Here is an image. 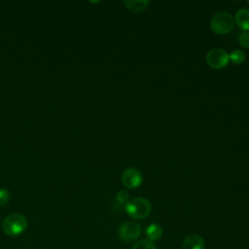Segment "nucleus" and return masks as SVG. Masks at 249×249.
Returning <instances> with one entry per match:
<instances>
[{
  "mask_svg": "<svg viewBox=\"0 0 249 249\" xmlns=\"http://www.w3.org/2000/svg\"><path fill=\"white\" fill-rule=\"evenodd\" d=\"M125 211L129 217L141 220L148 217L152 211L151 202L144 197H136L125 204Z\"/></svg>",
  "mask_w": 249,
  "mask_h": 249,
  "instance_id": "obj_1",
  "label": "nucleus"
},
{
  "mask_svg": "<svg viewBox=\"0 0 249 249\" xmlns=\"http://www.w3.org/2000/svg\"><path fill=\"white\" fill-rule=\"evenodd\" d=\"M234 26V19L231 14L226 12H219L215 14L210 19L211 30L219 35L230 33Z\"/></svg>",
  "mask_w": 249,
  "mask_h": 249,
  "instance_id": "obj_2",
  "label": "nucleus"
},
{
  "mask_svg": "<svg viewBox=\"0 0 249 249\" xmlns=\"http://www.w3.org/2000/svg\"><path fill=\"white\" fill-rule=\"evenodd\" d=\"M27 227V220L18 213L8 215L3 221V231L10 236H17L23 232Z\"/></svg>",
  "mask_w": 249,
  "mask_h": 249,
  "instance_id": "obj_3",
  "label": "nucleus"
},
{
  "mask_svg": "<svg viewBox=\"0 0 249 249\" xmlns=\"http://www.w3.org/2000/svg\"><path fill=\"white\" fill-rule=\"evenodd\" d=\"M207 64L214 69H222L228 65L230 60L229 53L220 48L211 49L206 54Z\"/></svg>",
  "mask_w": 249,
  "mask_h": 249,
  "instance_id": "obj_4",
  "label": "nucleus"
},
{
  "mask_svg": "<svg viewBox=\"0 0 249 249\" xmlns=\"http://www.w3.org/2000/svg\"><path fill=\"white\" fill-rule=\"evenodd\" d=\"M141 234V227L134 221H126L123 223L119 229V236L124 242H131L136 240Z\"/></svg>",
  "mask_w": 249,
  "mask_h": 249,
  "instance_id": "obj_5",
  "label": "nucleus"
},
{
  "mask_svg": "<svg viewBox=\"0 0 249 249\" xmlns=\"http://www.w3.org/2000/svg\"><path fill=\"white\" fill-rule=\"evenodd\" d=\"M121 181L123 185L127 189H135L142 183V174L139 169L129 167L124 170Z\"/></svg>",
  "mask_w": 249,
  "mask_h": 249,
  "instance_id": "obj_6",
  "label": "nucleus"
},
{
  "mask_svg": "<svg viewBox=\"0 0 249 249\" xmlns=\"http://www.w3.org/2000/svg\"><path fill=\"white\" fill-rule=\"evenodd\" d=\"M234 22L244 32L249 31V10L241 8L235 12Z\"/></svg>",
  "mask_w": 249,
  "mask_h": 249,
  "instance_id": "obj_7",
  "label": "nucleus"
},
{
  "mask_svg": "<svg viewBox=\"0 0 249 249\" xmlns=\"http://www.w3.org/2000/svg\"><path fill=\"white\" fill-rule=\"evenodd\" d=\"M181 249H204V240L198 234L188 235L184 239Z\"/></svg>",
  "mask_w": 249,
  "mask_h": 249,
  "instance_id": "obj_8",
  "label": "nucleus"
},
{
  "mask_svg": "<svg viewBox=\"0 0 249 249\" xmlns=\"http://www.w3.org/2000/svg\"><path fill=\"white\" fill-rule=\"evenodd\" d=\"M124 4L127 10L134 13H140L146 10V8L149 5V1L148 0H124Z\"/></svg>",
  "mask_w": 249,
  "mask_h": 249,
  "instance_id": "obj_9",
  "label": "nucleus"
},
{
  "mask_svg": "<svg viewBox=\"0 0 249 249\" xmlns=\"http://www.w3.org/2000/svg\"><path fill=\"white\" fill-rule=\"evenodd\" d=\"M161 234H162V229L158 224H151L146 229V236L148 237L149 240L153 242L155 240L160 239L161 237Z\"/></svg>",
  "mask_w": 249,
  "mask_h": 249,
  "instance_id": "obj_10",
  "label": "nucleus"
},
{
  "mask_svg": "<svg viewBox=\"0 0 249 249\" xmlns=\"http://www.w3.org/2000/svg\"><path fill=\"white\" fill-rule=\"evenodd\" d=\"M230 59L234 64H241L245 59V54L241 50H233L230 54Z\"/></svg>",
  "mask_w": 249,
  "mask_h": 249,
  "instance_id": "obj_11",
  "label": "nucleus"
},
{
  "mask_svg": "<svg viewBox=\"0 0 249 249\" xmlns=\"http://www.w3.org/2000/svg\"><path fill=\"white\" fill-rule=\"evenodd\" d=\"M132 249H157L153 241L149 239H141L137 241Z\"/></svg>",
  "mask_w": 249,
  "mask_h": 249,
  "instance_id": "obj_12",
  "label": "nucleus"
},
{
  "mask_svg": "<svg viewBox=\"0 0 249 249\" xmlns=\"http://www.w3.org/2000/svg\"><path fill=\"white\" fill-rule=\"evenodd\" d=\"M116 199L121 204H126L129 201V195L126 191H124V190L119 191L116 194Z\"/></svg>",
  "mask_w": 249,
  "mask_h": 249,
  "instance_id": "obj_13",
  "label": "nucleus"
},
{
  "mask_svg": "<svg viewBox=\"0 0 249 249\" xmlns=\"http://www.w3.org/2000/svg\"><path fill=\"white\" fill-rule=\"evenodd\" d=\"M238 42L241 47L249 48V32L242 31L238 36Z\"/></svg>",
  "mask_w": 249,
  "mask_h": 249,
  "instance_id": "obj_14",
  "label": "nucleus"
},
{
  "mask_svg": "<svg viewBox=\"0 0 249 249\" xmlns=\"http://www.w3.org/2000/svg\"><path fill=\"white\" fill-rule=\"evenodd\" d=\"M10 199V193L7 189H4V188H1L0 189V205L3 206L5 204L8 203Z\"/></svg>",
  "mask_w": 249,
  "mask_h": 249,
  "instance_id": "obj_15",
  "label": "nucleus"
},
{
  "mask_svg": "<svg viewBox=\"0 0 249 249\" xmlns=\"http://www.w3.org/2000/svg\"><path fill=\"white\" fill-rule=\"evenodd\" d=\"M247 4H248V5H249V1H247Z\"/></svg>",
  "mask_w": 249,
  "mask_h": 249,
  "instance_id": "obj_16",
  "label": "nucleus"
}]
</instances>
